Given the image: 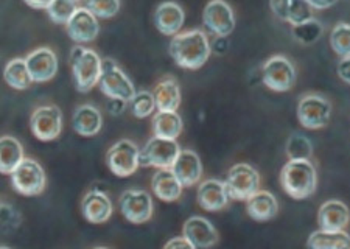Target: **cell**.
Wrapping results in <instances>:
<instances>
[{"mask_svg":"<svg viewBox=\"0 0 350 249\" xmlns=\"http://www.w3.org/2000/svg\"><path fill=\"white\" fill-rule=\"evenodd\" d=\"M170 55L183 69L196 70L206 64L212 53V45L202 30H189L178 33L170 42Z\"/></svg>","mask_w":350,"mask_h":249,"instance_id":"6da1fadb","label":"cell"},{"mask_svg":"<svg viewBox=\"0 0 350 249\" xmlns=\"http://www.w3.org/2000/svg\"><path fill=\"white\" fill-rule=\"evenodd\" d=\"M280 184L293 200H307L318 185V174L312 159H290L280 172Z\"/></svg>","mask_w":350,"mask_h":249,"instance_id":"7a4b0ae2","label":"cell"},{"mask_svg":"<svg viewBox=\"0 0 350 249\" xmlns=\"http://www.w3.org/2000/svg\"><path fill=\"white\" fill-rule=\"evenodd\" d=\"M70 67L77 90L84 94L92 90L100 83L103 60L95 50L77 45L70 52Z\"/></svg>","mask_w":350,"mask_h":249,"instance_id":"3957f363","label":"cell"},{"mask_svg":"<svg viewBox=\"0 0 350 249\" xmlns=\"http://www.w3.org/2000/svg\"><path fill=\"white\" fill-rule=\"evenodd\" d=\"M100 90L108 99H122L129 103L135 89L129 77L123 72L116 61L103 60V69L100 77Z\"/></svg>","mask_w":350,"mask_h":249,"instance_id":"277c9868","label":"cell"},{"mask_svg":"<svg viewBox=\"0 0 350 249\" xmlns=\"http://www.w3.org/2000/svg\"><path fill=\"white\" fill-rule=\"evenodd\" d=\"M179 153L180 148L176 140L154 135L140 150L139 162L142 167L172 168L176 157L179 156Z\"/></svg>","mask_w":350,"mask_h":249,"instance_id":"5b68a950","label":"cell"},{"mask_svg":"<svg viewBox=\"0 0 350 249\" xmlns=\"http://www.w3.org/2000/svg\"><path fill=\"white\" fill-rule=\"evenodd\" d=\"M226 189L232 200L247 201L257 190H260V174L250 163H237L229 170Z\"/></svg>","mask_w":350,"mask_h":249,"instance_id":"8992f818","label":"cell"},{"mask_svg":"<svg viewBox=\"0 0 350 249\" xmlns=\"http://www.w3.org/2000/svg\"><path fill=\"white\" fill-rule=\"evenodd\" d=\"M140 150L133 140L122 139L111 146L106 153V163L118 178H128L137 172Z\"/></svg>","mask_w":350,"mask_h":249,"instance_id":"52a82bcc","label":"cell"},{"mask_svg":"<svg viewBox=\"0 0 350 249\" xmlns=\"http://www.w3.org/2000/svg\"><path fill=\"white\" fill-rule=\"evenodd\" d=\"M45 183H47V178H45L41 163L30 157H25L21 166L11 173V184L14 190L25 196L41 195L45 189Z\"/></svg>","mask_w":350,"mask_h":249,"instance_id":"ba28073f","label":"cell"},{"mask_svg":"<svg viewBox=\"0 0 350 249\" xmlns=\"http://www.w3.org/2000/svg\"><path fill=\"white\" fill-rule=\"evenodd\" d=\"M332 105L324 95L307 94L299 100L297 120L307 129H321L330 120Z\"/></svg>","mask_w":350,"mask_h":249,"instance_id":"9c48e42d","label":"cell"},{"mask_svg":"<svg viewBox=\"0 0 350 249\" xmlns=\"http://www.w3.org/2000/svg\"><path fill=\"white\" fill-rule=\"evenodd\" d=\"M296 67L284 55H275L263 64L262 80L274 92H286L296 84Z\"/></svg>","mask_w":350,"mask_h":249,"instance_id":"30bf717a","label":"cell"},{"mask_svg":"<svg viewBox=\"0 0 350 249\" xmlns=\"http://www.w3.org/2000/svg\"><path fill=\"white\" fill-rule=\"evenodd\" d=\"M30 128L36 139L50 142L59 137L63 131V114L55 105L39 106L30 117Z\"/></svg>","mask_w":350,"mask_h":249,"instance_id":"8fae6325","label":"cell"},{"mask_svg":"<svg viewBox=\"0 0 350 249\" xmlns=\"http://www.w3.org/2000/svg\"><path fill=\"white\" fill-rule=\"evenodd\" d=\"M120 212L129 223L133 224H144L150 222L153 217V200L151 195L145 190L129 189L123 192L118 201Z\"/></svg>","mask_w":350,"mask_h":249,"instance_id":"7c38bea8","label":"cell"},{"mask_svg":"<svg viewBox=\"0 0 350 249\" xmlns=\"http://www.w3.org/2000/svg\"><path fill=\"white\" fill-rule=\"evenodd\" d=\"M202 24L211 35L228 38L235 28L234 10L226 0H211L202 13Z\"/></svg>","mask_w":350,"mask_h":249,"instance_id":"4fadbf2b","label":"cell"},{"mask_svg":"<svg viewBox=\"0 0 350 249\" xmlns=\"http://www.w3.org/2000/svg\"><path fill=\"white\" fill-rule=\"evenodd\" d=\"M66 31L73 42L88 44L97 39L100 33L98 18L92 11L84 8H77L69 22L66 24Z\"/></svg>","mask_w":350,"mask_h":249,"instance_id":"5bb4252c","label":"cell"},{"mask_svg":"<svg viewBox=\"0 0 350 249\" xmlns=\"http://www.w3.org/2000/svg\"><path fill=\"white\" fill-rule=\"evenodd\" d=\"M27 66L31 73L33 83L50 81L58 72V58L52 49L39 47L27 55Z\"/></svg>","mask_w":350,"mask_h":249,"instance_id":"9a60e30c","label":"cell"},{"mask_svg":"<svg viewBox=\"0 0 350 249\" xmlns=\"http://www.w3.org/2000/svg\"><path fill=\"white\" fill-rule=\"evenodd\" d=\"M153 21L156 28L162 35L176 36L184 25L185 13L179 3L168 0V2H162L157 5Z\"/></svg>","mask_w":350,"mask_h":249,"instance_id":"2e32d148","label":"cell"},{"mask_svg":"<svg viewBox=\"0 0 350 249\" xmlns=\"http://www.w3.org/2000/svg\"><path fill=\"white\" fill-rule=\"evenodd\" d=\"M81 212L89 223H106L112 215V201L105 192L92 189L81 200Z\"/></svg>","mask_w":350,"mask_h":249,"instance_id":"e0dca14e","label":"cell"},{"mask_svg":"<svg viewBox=\"0 0 350 249\" xmlns=\"http://www.w3.org/2000/svg\"><path fill=\"white\" fill-rule=\"evenodd\" d=\"M184 237L195 249H204L217 245L218 232L207 218L191 217L184 224Z\"/></svg>","mask_w":350,"mask_h":249,"instance_id":"ac0fdd59","label":"cell"},{"mask_svg":"<svg viewBox=\"0 0 350 249\" xmlns=\"http://www.w3.org/2000/svg\"><path fill=\"white\" fill-rule=\"evenodd\" d=\"M229 194L226 183L219 179H207L198 187V202L208 212H219L228 206Z\"/></svg>","mask_w":350,"mask_h":249,"instance_id":"d6986e66","label":"cell"},{"mask_svg":"<svg viewBox=\"0 0 350 249\" xmlns=\"http://www.w3.org/2000/svg\"><path fill=\"white\" fill-rule=\"evenodd\" d=\"M172 170L184 187H193L201 179L202 163L195 151L180 150Z\"/></svg>","mask_w":350,"mask_h":249,"instance_id":"ffe728a7","label":"cell"},{"mask_svg":"<svg viewBox=\"0 0 350 249\" xmlns=\"http://www.w3.org/2000/svg\"><path fill=\"white\" fill-rule=\"evenodd\" d=\"M72 124L77 134L81 137H94L101 131L103 127V116L97 106L94 105H81L73 112Z\"/></svg>","mask_w":350,"mask_h":249,"instance_id":"44dd1931","label":"cell"},{"mask_svg":"<svg viewBox=\"0 0 350 249\" xmlns=\"http://www.w3.org/2000/svg\"><path fill=\"white\" fill-rule=\"evenodd\" d=\"M350 223L349 207L342 201L330 200L321 206L318 212V224L325 231H341Z\"/></svg>","mask_w":350,"mask_h":249,"instance_id":"7402d4cb","label":"cell"},{"mask_svg":"<svg viewBox=\"0 0 350 249\" xmlns=\"http://www.w3.org/2000/svg\"><path fill=\"white\" fill-rule=\"evenodd\" d=\"M151 187H153L154 195L165 202L176 201L184 189V185L180 184V181L173 173L172 168L157 170L153 181H151Z\"/></svg>","mask_w":350,"mask_h":249,"instance_id":"603a6c76","label":"cell"},{"mask_svg":"<svg viewBox=\"0 0 350 249\" xmlns=\"http://www.w3.org/2000/svg\"><path fill=\"white\" fill-rule=\"evenodd\" d=\"M247 202V215L256 222H269L279 212L275 196L268 190H257Z\"/></svg>","mask_w":350,"mask_h":249,"instance_id":"cb8c5ba5","label":"cell"},{"mask_svg":"<svg viewBox=\"0 0 350 249\" xmlns=\"http://www.w3.org/2000/svg\"><path fill=\"white\" fill-rule=\"evenodd\" d=\"M24 159V148L19 140L11 135H3L0 140V172L2 174L13 173Z\"/></svg>","mask_w":350,"mask_h":249,"instance_id":"d4e9b609","label":"cell"},{"mask_svg":"<svg viewBox=\"0 0 350 249\" xmlns=\"http://www.w3.org/2000/svg\"><path fill=\"white\" fill-rule=\"evenodd\" d=\"M157 111H176L180 105L179 84L174 78H163L153 90Z\"/></svg>","mask_w":350,"mask_h":249,"instance_id":"484cf974","label":"cell"},{"mask_svg":"<svg viewBox=\"0 0 350 249\" xmlns=\"http://www.w3.org/2000/svg\"><path fill=\"white\" fill-rule=\"evenodd\" d=\"M183 131V118L176 111H157L153 116V134L157 137L174 139Z\"/></svg>","mask_w":350,"mask_h":249,"instance_id":"4316f807","label":"cell"},{"mask_svg":"<svg viewBox=\"0 0 350 249\" xmlns=\"http://www.w3.org/2000/svg\"><path fill=\"white\" fill-rule=\"evenodd\" d=\"M3 80L10 88L16 90H24L30 88L33 78L30 70H28L25 58H14L8 61L3 69Z\"/></svg>","mask_w":350,"mask_h":249,"instance_id":"83f0119b","label":"cell"},{"mask_svg":"<svg viewBox=\"0 0 350 249\" xmlns=\"http://www.w3.org/2000/svg\"><path fill=\"white\" fill-rule=\"evenodd\" d=\"M308 248L313 249H340L350 248V235L341 231H316L308 237Z\"/></svg>","mask_w":350,"mask_h":249,"instance_id":"f1b7e54d","label":"cell"},{"mask_svg":"<svg viewBox=\"0 0 350 249\" xmlns=\"http://www.w3.org/2000/svg\"><path fill=\"white\" fill-rule=\"evenodd\" d=\"M129 109H131L133 116L137 118H146L150 117L157 109L154 94L148 92V90H139L134 94V97L129 100Z\"/></svg>","mask_w":350,"mask_h":249,"instance_id":"f546056e","label":"cell"},{"mask_svg":"<svg viewBox=\"0 0 350 249\" xmlns=\"http://www.w3.org/2000/svg\"><path fill=\"white\" fill-rule=\"evenodd\" d=\"M288 159H312L313 145L307 135L301 133H293L286 142Z\"/></svg>","mask_w":350,"mask_h":249,"instance_id":"4dcf8cb0","label":"cell"},{"mask_svg":"<svg viewBox=\"0 0 350 249\" xmlns=\"http://www.w3.org/2000/svg\"><path fill=\"white\" fill-rule=\"evenodd\" d=\"M323 30L324 28L321 25L319 21L310 19L301 25L293 27V36L296 38L297 42H301L304 45H310L318 41L321 35H323Z\"/></svg>","mask_w":350,"mask_h":249,"instance_id":"1f68e13d","label":"cell"},{"mask_svg":"<svg viewBox=\"0 0 350 249\" xmlns=\"http://www.w3.org/2000/svg\"><path fill=\"white\" fill-rule=\"evenodd\" d=\"M330 45L338 56L346 58L350 56V24H338L332 30L330 35Z\"/></svg>","mask_w":350,"mask_h":249,"instance_id":"d6a6232c","label":"cell"},{"mask_svg":"<svg viewBox=\"0 0 350 249\" xmlns=\"http://www.w3.org/2000/svg\"><path fill=\"white\" fill-rule=\"evenodd\" d=\"M77 8V3L70 2V0H55L45 11H47L49 18L52 19L55 24L66 25L73 16V13H75Z\"/></svg>","mask_w":350,"mask_h":249,"instance_id":"836d02e7","label":"cell"},{"mask_svg":"<svg viewBox=\"0 0 350 249\" xmlns=\"http://www.w3.org/2000/svg\"><path fill=\"white\" fill-rule=\"evenodd\" d=\"M313 7L310 5L308 0H290V7H288V21L290 24L301 25L304 22L313 19Z\"/></svg>","mask_w":350,"mask_h":249,"instance_id":"e575fe53","label":"cell"},{"mask_svg":"<svg viewBox=\"0 0 350 249\" xmlns=\"http://www.w3.org/2000/svg\"><path fill=\"white\" fill-rule=\"evenodd\" d=\"M86 8L98 19H111L120 11V0H86Z\"/></svg>","mask_w":350,"mask_h":249,"instance_id":"d590c367","label":"cell"},{"mask_svg":"<svg viewBox=\"0 0 350 249\" xmlns=\"http://www.w3.org/2000/svg\"><path fill=\"white\" fill-rule=\"evenodd\" d=\"M0 211H2V234L8 235L11 232L18 231L22 223L21 213L13 206L7 205V202H3Z\"/></svg>","mask_w":350,"mask_h":249,"instance_id":"8d00e7d4","label":"cell"},{"mask_svg":"<svg viewBox=\"0 0 350 249\" xmlns=\"http://www.w3.org/2000/svg\"><path fill=\"white\" fill-rule=\"evenodd\" d=\"M269 7L275 18L280 21H288V7H290V0H269Z\"/></svg>","mask_w":350,"mask_h":249,"instance_id":"74e56055","label":"cell"},{"mask_svg":"<svg viewBox=\"0 0 350 249\" xmlns=\"http://www.w3.org/2000/svg\"><path fill=\"white\" fill-rule=\"evenodd\" d=\"M128 101L122 99H109L108 103H106V109H108L109 114L112 116H120L123 111L126 109Z\"/></svg>","mask_w":350,"mask_h":249,"instance_id":"f35d334b","label":"cell"},{"mask_svg":"<svg viewBox=\"0 0 350 249\" xmlns=\"http://www.w3.org/2000/svg\"><path fill=\"white\" fill-rule=\"evenodd\" d=\"M338 75L342 81L350 84V56H346L338 62Z\"/></svg>","mask_w":350,"mask_h":249,"instance_id":"ab89813d","label":"cell"},{"mask_svg":"<svg viewBox=\"0 0 350 249\" xmlns=\"http://www.w3.org/2000/svg\"><path fill=\"white\" fill-rule=\"evenodd\" d=\"M167 249H195L191 246V243L185 239V237H174L170 241L165 245Z\"/></svg>","mask_w":350,"mask_h":249,"instance_id":"60d3db41","label":"cell"},{"mask_svg":"<svg viewBox=\"0 0 350 249\" xmlns=\"http://www.w3.org/2000/svg\"><path fill=\"white\" fill-rule=\"evenodd\" d=\"M24 2L28 5V7L35 10H47L55 0H24Z\"/></svg>","mask_w":350,"mask_h":249,"instance_id":"b9f144b4","label":"cell"},{"mask_svg":"<svg viewBox=\"0 0 350 249\" xmlns=\"http://www.w3.org/2000/svg\"><path fill=\"white\" fill-rule=\"evenodd\" d=\"M314 10H327L335 5L338 0H308Z\"/></svg>","mask_w":350,"mask_h":249,"instance_id":"7bdbcfd3","label":"cell"},{"mask_svg":"<svg viewBox=\"0 0 350 249\" xmlns=\"http://www.w3.org/2000/svg\"><path fill=\"white\" fill-rule=\"evenodd\" d=\"M212 49L215 50L217 53H224L226 50H228V39L224 36H217L215 41H213Z\"/></svg>","mask_w":350,"mask_h":249,"instance_id":"ee69618b","label":"cell"},{"mask_svg":"<svg viewBox=\"0 0 350 249\" xmlns=\"http://www.w3.org/2000/svg\"><path fill=\"white\" fill-rule=\"evenodd\" d=\"M70 2H75V3H78V2H80V0H70Z\"/></svg>","mask_w":350,"mask_h":249,"instance_id":"f6af8a7d","label":"cell"}]
</instances>
